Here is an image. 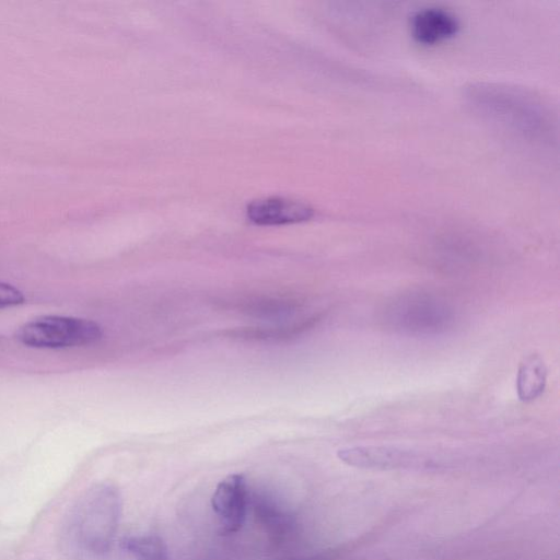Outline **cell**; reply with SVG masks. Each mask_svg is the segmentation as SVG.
I'll return each instance as SVG.
<instances>
[{"mask_svg":"<svg viewBox=\"0 0 560 560\" xmlns=\"http://www.w3.org/2000/svg\"><path fill=\"white\" fill-rule=\"evenodd\" d=\"M120 513L121 498L115 487L105 483L92 486L70 513V542L88 555L106 553L119 526Z\"/></svg>","mask_w":560,"mask_h":560,"instance_id":"1","label":"cell"},{"mask_svg":"<svg viewBox=\"0 0 560 560\" xmlns=\"http://www.w3.org/2000/svg\"><path fill=\"white\" fill-rule=\"evenodd\" d=\"M102 337L103 329L96 322L60 315L36 317L15 332L22 345L37 349L83 347L98 342Z\"/></svg>","mask_w":560,"mask_h":560,"instance_id":"2","label":"cell"},{"mask_svg":"<svg viewBox=\"0 0 560 560\" xmlns=\"http://www.w3.org/2000/svg\"><path fill=\"white\" fill-rule=\"evenodd\" d=\"M386 318L398 331L430 336L446 331L453 324L454 315L443 301L423 293H411L393 302Z\"/></svg>","mask_w":560,"mask_h":560,"instance_id":"3","label":"cell"},{"mask_svg":"<svg viewBox=\"0 0 560 560\" xmlns=\"http://www.w3.org/2000/svg\"><path fill=\"white\" fill-rule=\"evenodd\" d=\"M338 458L345 464L373 470H432L440 464L427 454L396 446L357 445L340 448Z\"/></svg>","mask_w":560,"mask_h":560,"instance_id":"4","label":"cell"},{"mask_svg":"<svg viewBox=\"0 0 560 560\" xmlns=\"http://www.w3.org/2000/svg\"><path fill=\"white\" fill-rule=\"evenodd\" d=\"M211 505L220 521L222 533L233 534L240 530L245 522L247 509L245 477L232 474L222 479L212 494Z\"/></svg>","mask_w":560,"mask_h":560,"instance_id":"5","label":"cell"},{"mask_svg":"<svg viewBox=\"0 0 560 560\" xmlns=\"http://www.w3.org/2000/svg\"><path fill=\"white\" fill-rule=\"evenodd\" d=\"M458 30V18L450 10L440 7L419 9L410 19L412 37L424 45L453 37Z\"/></svg>","mask_w":560,"mask_h":560,"instance_id":"6","label":"cell"},{"mask_svg":"<svg viewBox=\"0 0 560 560\" xmlns=\"http://www.w3.org/2000/svg\"><path fill=\"white\" fill-rule=\"evenodd\" d=\"M313 209L301 201L285 198H267L250 202L247 217L260 225L298 223L310 220Z\"/></svg>","mask_w":560,"mask_h":560,"instance_id":"7","label":"cell"},{"mask_svg":"<svg viewBox=\"0 0 560 560\" xmlns=\"http://www.w3.org/2000/svg\"><path fill=\"white\" fill-rule=\"evenodd\" d=\"M547 368L538 354H529L521 362L516 376V392L522 401L538 398L546 386Z\"/></svg>","mask_w":560,"mask_h":560,"instance_id":"8","label":"cell"},{"mask_svg":"<svg viewBox=\"0 0 560 560\" xmlns=\"http://www.w3.org/2000/svg\"><path fill=\"white\" fill-rule=\"evenodd\" d=\"M120 546L137 560H168L167 547L155 534L124 537Z\"/></svg>","mask_w":560,"mask_h":560,"instance_id":"9","label":"cell"},{"mask_svg":"<svg viewBox=\"0 0 560 560\" xmlns=\"http://www.w3.org/2000/svg\"><path fill=\"white\" fill-rule=\"evenodd\" d=\"M24 302L25 296L18 288L0 281V310L19 306Z\"/></svg>","mask_w":560,"mask_h":560,"instance_id":"10","label":"cell"}]
</instances>
